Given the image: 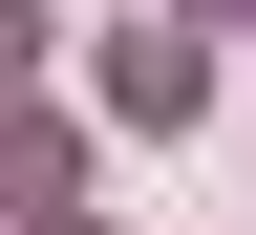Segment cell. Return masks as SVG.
I'll use <instances>...</instances> for the list:
<instances>
[{"label":"cell","instance_id":"1","mask_svg":"<svg viewBox=\"0 0 256 235\" xmlns=\"http://www.w3.org/2000/svg\"><path fill=\"white\" fill-rule=\"evenodd\" d=\"M107 107H128V128H192V107H214V64H192L171 22H128V43H107Z\"/></svg>","mask_w":256,"mask_h":235}]
</instances>
